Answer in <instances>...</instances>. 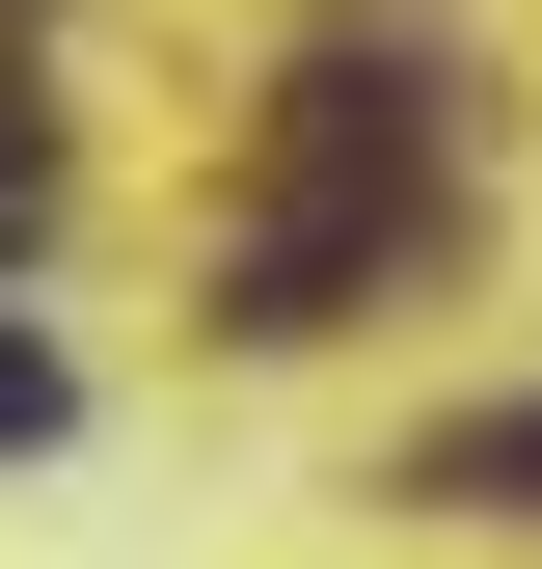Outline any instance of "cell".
Wrapping results in <instances>:
<instances>
[{
  "label": "cell",
  "mask_w": 542,
  "mask_h": 569,
  "mask_svg": "<svg viewBox=\"0 0 542 569\" xmlns=\"http://www.w3.org/2000/svg\"><path fill=\"white\" fill-rule=\"evenodd\" d=\"M406 190H434V54H299V136H271V218L218 271V326H353V271L406 244Z\"/></svg>",
  "instance_id": "6da1fadb"
},
{
  "label": "cell",
  "mask_w": 542,
  "mask_h": 569,
  "mask_svg": "<svg viewBox=\"0 0 542 569\" xmlns=\"http://www.w3.org/2000/svg\"><path fill=\"white\" fill-rule=\"evenodd\" d=\"M406 516H542V407H461V435H406Z\"/></svg>",
  "instance_id": "7a4b0ae2"
},
{
  "label": "cell",
  "mask_w": 542,
  "mask_h": 569,
  "mask_svg": "<svg viewBox=\"0 0 542 569\" xmlns=\"http://www.w3.org/2000/svg\"><path fill=\"white\" fill-rule=\"evenodd\" d=\"M28 218H54V136H28V109H0V244H28Z\"/></svg>",
  "instance_id": "3957f363"
},
{
  "label": "cell",
  "mask_w": 542,
  "mask_h": 569,
  "mask_svg": "<svg viewBox=\"0 0 542 569\" xmlns=\"http://www.w3.org/2000/svg\"><path fill=\"white\" fill-rule=\"evenodd\" d=\"M0 435H54V352H28V326H0Z\"/></svg>",
  "instance_id": "277c9868"
}]
</instances>
